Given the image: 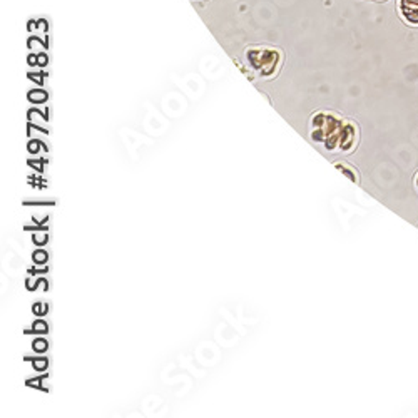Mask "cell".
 <instances>
[{
	"label": "cell",
	"instance_id": "1",
	"mask_svg": "<svg viewBox=\"0 0 418 418\" xmlns=\"http://www.w3.org/2000/svg\"><path fill=\"white\" fill-rule=\"evenodd\" d=\"M399 12L408 26L418 27V0H399Z\"/></svg>",
	"mask_w": 418,
	"mask_h": 418
}]
</instances>
